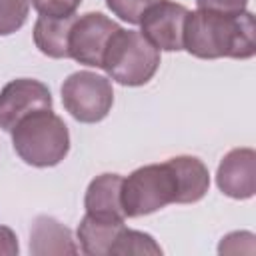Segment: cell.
<instances>
[{"instance_id":"cell-20","label":"cell","mask_w":256,"mask_h":256,"mask_svg":"<svg viewBox=\"0 0 256 256\" xmlns=\"http://www.w3.org/2000/svg\"><path fill=\"white\" fill-rule=\"evenodd\" d=\"M20 252L18 238L12 228L0 224V254L2 256H16Z\"/></svg>"},{"instance_id":"cell-13","label":"cell","mask_w":256,"mask_h":256,"mask_svg":"<svg viewBox=\"0 0 256 256\" xmlns=\"http://www.w3.org/2000/svg\"><path fill=\"white\" fill-rule=\"evenodd\" d=\"M122 228H124V220L86 214L78 224L80 250L88 256H108Z\"/></svg>"},{"instance_id":"cell-11","label":"cell","mask_w":256,"mask_h":256,"mask_svg":"<svg viewBox=\"0 0 256 256\" xmlns=\"http://www.w3.org/2000/svg\"><path fill=\"white\" fill-rule=\"evenodd\" d=\"M122 176L120 174H100L96 176L84 196V208L86 214L102 216V218H114L124 220V208H122Z\"/></svg>"},{"instance_id":"cell-10","label":"cell","mask_w":256,"mask_h":256,"mask_svg":"<svg viewBox=\"0 0 256 256\" xmlns=\"http://www.w3.org/2000/svg\"><path fill=\"white\" fill-rule=\"evenodd\" d=\"M168 164L174 172L178 186L176 204L200 202L210 188V174L206 164L196 156H176L170 158Z\"/></svg>"},{"instance_id":"cell-16","label":"cell","mask_w":256,"mask_h":256,"mask_svg":"<svg viewBox=\"0 0 256 256\" xmlns=\"http://www.w3.org/2000/svg\"><path fill=\"white\" fill-rule=\"evenodd\" d=\"M30 12V0H0V36L20 30Z\"/></svg>"},{"instance_id":"cell-17","label":"cell","mask_w":256,"mask_h":256,"mask_svg":"<svg viewBox=\"0 0 256 256\" xmlns=\"http://www.w3.org/2000/svg\"><path fill=\"white\" fill-rule=\"evenodd\" d=\"M158 2H162V0H106V6L120 20H124L128 24H140L142 14Z\"/></svg>"},{"instance_id":"cell-1","label":"cell","mask_w":256,"mask_h":256,"mask_svg":"<svg viewBox=\"0 0 256 256\" xmlns=\"http://www.w3.org/2000/svg\"><path fill=\"white\" fill-rule=\"evenodd\" d=\"M184 50L202 60L252 58L256 54V24L252 12H188L184 22Z\"/></svg>"},{"instance_id":"cell-12","label":"cell","mask_w":256,"mask_h":256,"mask_svg":"<svg viewBox=\"0 0 256 256\" xmlns=\"http://www.w3.org/2000/svg\"><path fill=\"white\" fill-rule=\"evenodd\" d=\"M30 252L34 256H60L76 254L78 246L74 244L70 228L52 216H38L30 230Z\"/></svg>"},{"instance_id":"cell-4","label":"cell","mask_w":256,"mask_h":256,"mask_svg":"<svg viewBox=\"0 0 256 256\" xmlns=\"http://www.w3.org/2000/svg\"><path fill=\"white\" fill-rule=\"evenodd\" d=\"M176 196L178 186L168 162L142 166L122 180L120 198L128 218L148 216L168 204H176Z\"/></svg>"},{"instance_id":"cell-18","label":"cell","mask_w":256,"mask_h":256,"mask_svg":"<svg viewBox=\"0 0 256 256\" xmlns=\"http://www.w3.org/2000/svg\"><path fill=\"white\" fill-rule=\"evenodd\" d=\"M82 0H32V6L40 16H72L76 14Z\"/></svg>"},{"instance_id":"cell-2","label":"cell","mask_w":256,"mask_h":256,"mask_svg":"<svg viewBox=\"0 0 256 256\" xmlns=\"http://www.w3.org/2000/svg\"><path fill=\"white\" fill-rule=\"evenodd\" d=\"M12 144L20 160L26 164L50 168L68 156L70 132L52 108H42L24 116L12 128Z\"/></svg>"},{"instance_id":"cell-6","label":"cell","mask_w":256,"mask_h":256,"mask_svg":"<svg viewBox=\"0 0 256 256\" xmlns=\"http://www.w3.org/2000/svg\"><path fill=\"white\" fill-rule=\"evenodd\" d=\"M120 26L102 12H88L74 20L68 36V54L84 66L102 68L106 46Z\"/></svg>"},{"instance_id":"cell-8","label":"cell","mask_w":256,"mask_h":256,"mask_svg":"<svg viewBox=\"0 0 256 256\" xmlns=\"http://www.w3.org/2000/svg\"><path fill=\"white\" fill-rule=\"evenodd\" d=\"M42 108H52V94L44 82L34 78L12 80L0 92V128L12 132L24 116Z\"/></svg>"},{"instance_id":"cell-19","label":"cell","mask_w":256,"mask_h":256,"mask_svg":"<svg viewBox=\"0 0 256 256\" xmlns=\"http://www.w3.org/2000/svg\"><path fill=\"white\" fill-rule=\"evenodd\" d=\"M198 10L218 12V14H242L248 0H196Z\"/></svg>"},{"instance_id":"cell-14","label":"cell","mask_w":256,"mask_h":256,"mask_svg":"<svg viewBox=\"0 0 256 256\" xmlns=\"http://www.w3.org/2000/svg\"><path fill=\"white\" fill-rule=\"evenodd\" d=\"M78 16H40L34 24V44L48 58H70L68 36Z\"/></svg>"},{"instance_id":"cell-9","label":"cell","mask_w":256,"mask_h":256,"mask_svg":"<svg viewBox=\"0 0 256 256\" xmlns=\"http://www.w3.org/2000/svg\"><path fill=\"white\" fill-rule=\"evenodd\" d=\"M216 184L234 200L252 198L256 192V152L252 148L230 150L218 166Z\"/></svg>"},{"instance_id":"cell-7","label":"cell","mask_w":256,"mask_h":256,"mask_svg":"<svg viewBox=\"0 0 256 256\" xmlns=\"http://www.w3.org/2000/svg\"><path fill=\"white\" fill-rule=\"evenodd\" d=\"M188 8L170 0H162L150 6L140 18V34L156 48L164 52L184 50V22Z\"/></svg>"},{"instance_id":"cell-5","label":"cell","mask_w":256,"mask_h":256,"mask_svg":"<svg viewBox=\"0 0 256 256\" xmlns=\"http://www.w3.org/2000/svg\"><path fill=\"white\" fill-rule=\"evenodd\" d=\"M62 104L82 124L102 122L114 104L112 82L90 70L74 72L62 84Z\"/></svg>"},{"instance_id":"cell-15","label":"cell","mask_w":256,"mask_h":256,"mask_svg":"<svg viewBox=\"0 0 256 256\" xmlns=\"http://www.w3.org/2000/svg\"><path fill=\"white\" fill-rule=\"evenodd\" d=\"M130 254H136V256L154 254V256H158V254H162V248L150 234L130 230L124 226L110 248V256H130Z\"/></svg>"},{"instance_id":"cell-3","label":"cell","mask_w":256,"mask_h":256,"mask_svg":"<svg viewBox=\"0 0 256 256\" xmlns=\"http://www.w3.org/2000/svg\"><path fill=\"white\" fill-rule=\"evenodd\" d=\"M160 68L156 50L140 32L118 28L104 52L102 70L122 86H144Z\"/></svg>"}]
</instances>
